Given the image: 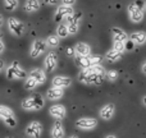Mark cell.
I'll list each match as a JSON object with an SVG mask.
<instances>
[{"instance_id":"33","label":"cell","mask_w":146,"mask_h":138,"mask_svg":"<svg viewBox=\"0 0 146 138\" xmlns=\"http://www.w3.org/2000/svg\"><path fill=\"white\" fill-rule=\"evenodd\" d=\"M68 27V33H71V35H74V33L78 32V23H73V24H68L67 26Z\"/></svg>"},{"instance_id":"36","label":"cell","mask_w":146,"mask_h":138,"mask_svg":"<svg viewBox=\"0 0 146 138\" xmlns=\"http://www.w3.org/2000/svg\"><path fill=\"white\" fill-rule=\"evenodd\" d=\"M76 1L74 0H64L63 1V5H66V7H71V5H74Z\"/></svg>"},{"instance_id":"4","label":"cell","mask_w":146,"mask_h":138,"mask_svg":"<svg viewBox=\"0 0 146 138\" xmlns=\"http://www.w3.org/2000/svg\"><path fill=\"white\" fill-rule=\"evenodd\" d=\"M98 125V120L95 118H81L76 121V127L82 131H91Z\"/></svg>"},{"instance_id":"7","label":"cell","mask_w":146,"mask_h":138,"mask_svg":"<svg viewBox=\"0 0 146 138\" xmlns=\"http://www.w3.org/2000/svg\"><path fill=\"white\" fill-rule=\"evenodd\" d=\"M27 134L32 138H40L41 133H42V125L38 121H32L28 124L27 129H26Z\"/></svg>"},{"instance_id":"25","label":"cell","mask_w":146,"mask_h":138,"mask_svg":"<svg viewBox=\"0 0 146 138\" xmlns=\"http://www.w3.org/2000/svg\"><path fill=\"white\" fill-rule=\"evenodd\" d=\"M22 108L25 110H35V104H33L32 97H27L22 101Z\"/></svg>"},{"instance_id":"16","label":"cell","mask_w":146,"mask_h":138,"mask_svg":"<svg viewBox=\"0 0 146 138\" xmlns=\"http://www.w3.org/2000/svg\"><path fill=\"white\" fill-rule=\"evenodd\" d=\"M30 78L35 79L36 82H37V85H41V83H44V82L46 81V75H45V73H44L42 70H40V69H33V70H31V73H30Z\"/></svg>"},{"instance_id":"42","label":"cell","mask_w":146,"mask_h":138,"mask_svg":"<svg viewBox=\"0 0 146 138\" xmlns=\"http://www.w3.org/2000/svg\"><path fill=\"white\" fill-rule=\"evenodd\" d=\"M3 23H4V20H3V17H1V15H0V27H1V26H3Z\"/></svg>"},{"instance_id":"13","label":"cell","mask_w":146,"mask_h":138,"mask_svg":"<svg viewBox=\"0 0 146 138\" xmlns=\"http://www.w3.org/2000/svg\"><path fill=\"white\" fill-rule=\"evenodd\" d=\"M49 111H50V115L56 119H63L66 116V108L63 105H53Z\"/></svg>"},{"instance_id":"38","label":"cell","mask_w":146,"mask_h":138,"mask_svg":"<svg viewBox=\"0 0 146 138\" xmlns=\"http://www.w3.org/2000/svg\"><path fill=\"white\" fill-rule=\"evenodd\" d=\"M141 70H142V73H145V74H146V61H145L144 64H142V68H141Z\"/></svg>"},{"instance_id":"44","label":"cell","mask_w":146,"mask_h":138,"mask_svg":"<svg viewBox=\"0 0 146 138\" xmlns=\"http://www.w3.org/2000/svg\"><path fill=\"white\" fill-rule=\"evenodd\" d=\"M69 138H77V137H76V136H71V137H69Z\"/></svg>"},{"instance_id":"12","label":"cell","mask_w":146,"mask_h":138,"mask_svg":"<svg viewBox=\"0 0 146 138\" xmlns=\"http://www.w3.org/2000/svg\"><path fill=\"white\" fill-rule=\"evenodd\" d=\"M111 33H113L114 42H123L124 44L128 40V35H127L123 30H121V28H113Z\"/></svg>"},{"instance_id":"5","label":"cell","mask_w":146,"mask_h":138,"mask_svg":"<svg viewBox=\"0 0 146 138\" xmlns=\"http://www.w3.org/2000/svg\"><path fill=\"white\" fill-rule=\"evenodd\" d=\"M128 14H129L131 20L135 23H139L144 19V12H142V9H140L136 4H132L128 7Z\"/></svg>"},{"instance_id":"26","label":"cell","mask_w":146,"mask_h":138,"mask_svg":"<svg viewBox=\"0 0 146 138\" xmlns=\"http://www.w3.org/2000/svg\"><path fill=\"white\" fill-rule=\"evenodd\" d=\"M56 33H58V37H67L68 36V27L66 24H60L56 30Z\"/></svg>"},{"instance_id":"45","label":"cell","mask_w":146,"mask_h":138,"mask_svg":"<svg viewBox=\"0 0 146 138\" xmlns=\"http://www.w3.org/2000/svg\"><path fill=\"white\" fill-rule=\"evenodd\" d=\"M0 36H1V33H0Z\"/></svg>"},{"instance_id":"21","label":"cell","mask_w":146,"mask_h":138,"mask_svg":"<svg viewBox=\"0 0 146 138\" xmlns=\"http://www.w3.org/2000/svg\"><path fill=\"white\" fill-rule=\"evenodd\" d=\"M91 73H92V69H82L80 73H78V81L82 83H88V78H90Z\"/></svg>"},{"instance_id":"31","label":"cell","mask_w":146,"mask_h":138,"mask_svg":"<svg viewBox=\"0 0 146 138\" xmlns=\"http://www.w3.org/2000/svg\"><path fill=\"white\" fill-rule=\"evenodd\" d=\"M106 78L113 82V81H115L117 78H118V72H117V70H109V72L106 73Z\"/></svg>"},{"instance_id":"41","label":"cell","mask_w":146,"mask_h":138,"mask_svg":"<svg viewBox=\"0 0 146 138\" xmlns=\"http://www.w3.org/2000/svg\"><path fill=\"white\" fill-rule=\"evenodd\" d=\"M105 138H117V137L114 136V134H109V136H106Z\"/></svg>"},{"instance_id":"40","label":"cell","mask_w":146,"mask_h":138,"mask_svg":"<svg viewBox=\"0 0 146 138\" xmlns=\"http://www.w3.org/2000/svg\"><path fill=\"white\" fill-rule=\"evenodd\" d=\"M3 67H4V61L1 60V59H0V70H1V68Z\"/></svg>"},{"instance_id":"17","label":"cell","mask_w":146,"mask_h":138,"mask_svg":"<svg viewBox=\"0 0 146 138\" xmlns=\"http://www.w3.org/2000/svg\"><path fill=\"white\" fill-rule=\"evenodd\" d=\"M129 37H131L129 40L133 41V42L137 44V45H142V44L146 42V33L142 32V31H137V32L131 33Z\"/></svg>"},{"instance_id":"9","label":"cell","mask_w":146,"mask_h":138,"mask_svg":"<svg viewBox=\"0 0 146 138\" xmlns=\"http://www.w3.org/2000/svg\"><path fill=\"white\" fill-rule=\"evenodd\" d=\"M58 64V56L55 53H49L45 58V69L48 73H51Z\"/></svg>"},{"instance_id":"34","label":"cell","mask_w":146,"mask_h":138,"mask_svg":"<svg viewBox=\"0 0 146 138\" xmlns=\"http://www.w3.org/2000/svg\"><path fill=\"white\" fill-rule=\"evenodd\" d=\"M124 49L128 50V51H132L135 49V42L133 41H131V40H127L126 42H124Z\"/></svg>"},{"instance_id":"43","label":"cell","mask_w":146,"mask_h":138,"mask_svg":"<svg viewBox=\"0 0 146 138\" xmlns=\"http://www.w3.org/2000/svg\"><path fill=\"white\" fill-rule=\"evenodd\" d=\"M142 102H144V105H146V96H145L144 98H142Z\"/></svg>"},{"instance_id":"23","label":"cell","mask_w":146,"mask_h":138,"mask_svg":"<svg viewBox=\"0 0 146 138\" xmlns=\"http://www.w3.org/2000/svg\"><path fill=\"white\" fill-rule=\"evenodd\" d=\"M31 97H32L33 104H35V110H40V109L44 106V104H45V102H44L42 96L38 95V93H36V95L31 96Z\"/></svg>"},{"instance_id":"35","label":"cell","mask_w":146,"mask_h":138,"mask_svg":"<svg viewBox=\"0 0 146 138\" xmlns=\"http://www.w3.org/2000/svg\"><path fill=\"white\" fill-rule=\"evenodd\" d=\"M92 72L96 73V74H99V75H101V77L104 75V68H103L101 65H95V67H92Z\"/></svg>"},{"instance_id":"15","label":"cell","mask_w":146,"mask_h":138,"mask_svg":"<svg viewBox=\"0 0 146 138\" xmlns=\"http://www.w3.org/2000/svg\"><path fill=\"white\" fill-rule=\"evenodd\" d=\"M74 51H76V54L80 55V56H88L91 50H90V46H88L87 44L78 42L77 45H76V48H74Z\"/></svg>"},{"instance_id":"28","label":"cell","mask_w":146,"mask_h":138,"mask_svg":"<svg viewBox=\"0 0 146 138\" xmlns=\"http://www.w3.org/2000/svg\"><path fill=\"white\" fill-rule=\"evenodd\" d=\"M46 42H48L49 46H51V48H55V46L59 45V37H58V36H49Z\"/></svg>"},{"instance_id":"39","label":"cell","mask_w":146,"mask_h":138,"mask_svg":"<svg viewBox=\"0 0 146 138\" xmlns=\"http://www.w3.org/2000/svg\"><path fill=\"white\" fill-rule=\"evenodd\" d=\"M48 4H50V5H54V4H58V1H54V0H49V1H46Z\"/></svg>"},{"instance_id":"29","label":"cell","mask_w":146,"mask_h":138,"mask_svg":"<svg viewBox=\"0 0 146 138\" xmlns=\"http://www.w3.org/2000/svg\"><path fill=\"white\" fill-rule=\"evenodd\" d=\"M81 13H74L73 15H71V17L67 18V23L68 24H73V23H78V20L81 19Z\"/></svg>"},{"instance_id":"6","label":"cell","mask_w":146,"mask_h":138,"mask_svg":"<svg viewBox=\"0 0 146 138\" xmlns=\"http://www.w3.org/2000/svg\"><path fill=\"white\" fill-rule=\"evenodd\" d=\"M45 50H46V42L45 41L36 40L35 42H33L32 48H31L30 55H31V58H37V56H40Z\"/></svg>"},{"instance_id":"8","label":"cell","mask_w":146,"mask_h":138,"mask_svg":"<svg viewBox=\"0 0 146 138\" xmlns=\"http://www.w3.org/2000/svg\"><path fill=\"white\" fill-rule=\"evenodd\" d=\"M73 14H74V13H73L72 7H66V5H62V7L58 8V10H56V13H55V20H56V22H60L62 19L71 17V15H73Z\"/></svg>"},{"instance_id":"24","label":"cell","mask_w":146,"mask_h":138,"mask_svg":"<svg viewBox=\"0 0 146 138\" xmlns=\"http://www.w3.org/2000/svg\"><path fill=\"white\" fill-rule=\"evenodd\" d=\"M92 69V68H91ZM103 82V77L99 74H96V73H91L90 78H88V83L87 85H100V83Z\"/></svg>"},{"instance_id":"18","label":"cell","mask_w":146,"mask_h":138,"mask_svg":"<svg viewBox=\"0 0 146 138\" xmlns=\"http://www.w3.org/2000/svg\"><path fill=\"white\" fill-rule=\"evenodd\" d=\"M51 137L53 138H63L64 137V129H63V125L59 120H56L54 123V127L51 129Z\"/></svg>"},{"instance_id":"20","label":"cell","mask_w":146,"mask_h":138,"mask_svg":"<svg viewBox=\"0 0 146 138\" xmlns=\"http://www.w3.org/2000/svg\"><path fill=\"white\" fill-rule=\"evenodd\" d=\"M40 8V1H36V0H28L25 3V10L26 12H35L38 10Z\"/></svg>"},{"instance_id":"10","label":"cell","mask_w":146,"mask_h":138,"mask_svg":"<svg viewBox=\"0 0 146 138\" xmlns=\"http://www.w3.org/2000/svg\"><path fill=\"white\" fill-rule=\"evenodd\" d=\"M72 83V79L68 77H54L53 78V87L55 88H63V87H68L69 85Z\"/></svg>"},{"instance_id":"3","label":"cell","mask_w":146,"mask_h":138,"mask_svg":"<svg viewBox=\"0 0 146 138\" xmlns=\"http://www.w3.org/2000/svg\"><path fill=\"white\" fill-rule=\"evenodd\" d=\"M8 27H9L10 32L17 37H21L25 32V26L21 20H18L17 18H9L8 19Z\"/></svg>"},{"instance_id":"1","label":"cell","mask_w":146,"mask_h":138,"mask_svg":"<svg viewBox=\"0 0 146 138\" xmlns=\"http://www.w3.org/2000/svg\"><path fill=\"white\" fill-rule=\"evenodd\" d=\"M0 119H3L8 127H12L13 128V127L17 125V119H15L14 114H13V111L10 110L9 108H7V106L0 105Z\"/></svg>"},{"instance_id":"2","label":"cell","mask_w":146,"mask_h":138,"mask_svg":"<svg viewBox=\"0 0 146 138\" xmlns=\"http://www.w3.org/2000/svg\"><path fill=\"white\" fill-rule=\"evenodd\" d=\"M26 75H27V73L21 68L19 64H18V61H14V63H13L12 65L7 69V78H9V79H15V78H18V79H19V78H26Z\"/></svg>"},{"instance_id":"30","label":"cell","mask_w":146,"mask_h":138,"mask_svg":"<svg viewBox=\"0 0 146 138\" xmlns=\"http://www.w3.org/2000/svg\"><path fill=\"white\" fill-rule=\"evenodd\" d=\"M36 86H37V82H36L35 79L28 77L27 81H26V83H25V87L27 88V90H33V88H36Z\"/></svg>"},{"instance_id":"32","label":"cell","mask_w":146,"mask_h":138,"mask_svg":"<svg viewBox=\"0 0 146 138\" xmlns=\"http://www.w3.org/2000/svg\"><path fill=\"white\" fill-rule=\"evenodd\" d=\"M113 50H115V51H118V53H123L126 49H124V44L123 42H114V45H113Z\"/></svg>"},{"instance_id":"14","label":"cell","mask_w":146,"mask_h":138,"mask_svg":"<svg viewBox=\"0 0 146 138\" xmlns=\"http://www.w3.org/2000/svg\"><path fill=\"white\" fill-rule=\"evenodd\" d=\"M74 60H76V64H77L80 68H82V69H90V68H92V64H91V61H90V55H88V56L76 55Z\"/></svg>"},{"instance_id":"11","label":"cell","mask_w":146,"mask_h":138,"mask_svg":"<svg viewBox=\"0 0 146 138\" xmlns=\"http://www.w3.org/2000/svg\"><path fill=\"white\" fill-rule=\"evenodd\" d=\"M114 110H115V108H114L113 104H108V105H105L100 110L101 119H104V120H109V119H111L113 115H114Z\"/></svg>"},{"instance_id":"22","label":"cell","mask_w":146,"mask_h":138,"mask_svg":"<svg viewBox=\"0 0 146 138\" xmlns=\"http://www.w3.org/2000/svg\"><path fill=\"white\" fill-rule=\"evenodd\" d=\"M121 58H122V54L118 53V51H115V50H109L108 53H106V59H108L109 61H111V63L118 61Z\"/></svg>"},{"instance_id":"37","label":"cell","mask_w":146,"mask_h":138,"mask_svg":"<svg viewBox=\"0 0 146 138\" xmlns=\"http://www.w3.org/2000/svg\"><path fill=\"white\" fill-rule=\"evenodd\" d=\"M4 51V44H3V41L0 40V53H3Z\"/></svg>"},{"instance_id":"27","label":"cell","mask_w":146,"mask_h":138,"mask_svg":"<svg viewBox=\"0 0 146 138\" xmlns=\"http://www.w3.org/2000/svg\"><path fill=\"white\" fill-rule=\"evenodd\" d=\"M4 5H5V9L7 10H14L15 8L18 7V1L17 0H5Z\"/></svg>"},{"instance_id":"19","label":"cell","mask_w":146,"mask_h":138,"mask_svg":"<svg viewBox=\"0 0 146 138\" xmlns=\"http://www.w3.org/2000/svg\"><path fill=\"white\" fill-rule=\"evenodd\" d=\"M48 98L49 100H58V98H60L62 96H63V90L62 88H50V90L48 91Z\"/></svg>"}]
</instances>
